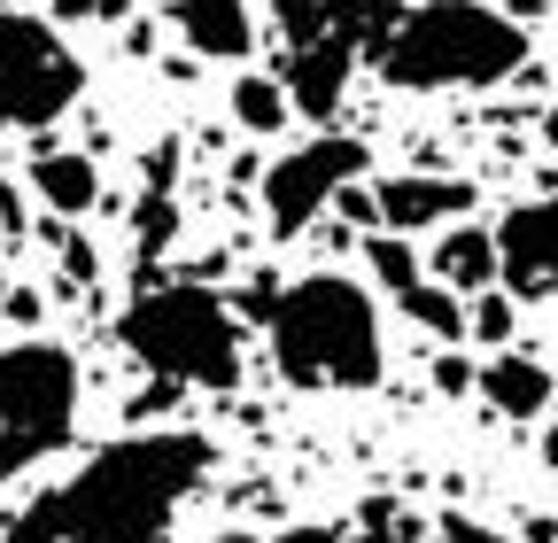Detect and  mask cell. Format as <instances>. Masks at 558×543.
I'll list each match as a JSON object with an SVG mask.
<instances>
[{"instance_id":"1","label":"cell","mask_w":558,"mask_h":543,"mask_svg":"<svg viewBox=\"0 0 558 543\" xmlns=\"http://www.w3.org/2000/svg\"><path fill=\"white\" fill-rule=\"evenodd\" d=\"M209 435L194 427H140L101 443L62 490H47L39 505H24L9 528V543H163L179 528V512L194 505V490L209 482Z\"/></svg>"},{"instance_id":"2","label":"cell","mask_w":558,"mask_h":543,"mask_svg":"<svg viewBox=\"0 0 558 543\" xmlns=\"http://www.w3.org/2000/svg\"><path fill=\"white\" fill-rule=\"evenodd\" d=\"M264 342H271L279 373L295 388H318V396H365L388 373L380 303H373V288L341 280V272H311L288 295H271Z\"/></svg>"},{"instance_id":"3","label":"cell","mask_w":558,"mask_h":543,"mask_svg":"<svg viewBox=\"0 0 558 543\" xmlns=\"http://www.w3.org/2000/svg\"><path fill=\"white\" fill-rule=\"evenodd\" d=\"M527 62L520 16L488 0H418L396 16V32L373 47V71L396 94H458V86H505Z\"/></svg>"},{"instance_id":"4","label":"cell","mask_w":558,"mask_h":543,"mask_svg":"<svg viewBox=\"0 0 558 543\" xmlns=\"http://www.w3.org/2000/svg\"><path fill=\"white\" fill-rule=\"evenodd\" d=\"M117 342L163 388H233L241 381V318L202 280H156L117 318Z\"/></svg>"},{"instance_id":"5","label":"cell","mask_w":558,"mask_h":543,"mask_svg":"<svg viewBox=\"0 0 558 543\" xmlns=\"http://www.w3.org/2000/svg\"><path fill=\"white\" fill-rule=\"evenodd\" d=\"M78 435V358L62 342H9L0 350V482L32 473Z\"/></svg>"},{"instance_id":"6","label":"cell","mask_w":558,"mask_h":543,"mask_svg":"<svg viewBox=\"0 0 558 543\" xmlns=\"http://www.w3.org/2000/svg\"><path fill=\"white\" fill-rule=\"evenodd\" d=\"M86 94V62L39 16H0V132H39Z\"/></svg>"},{"instance_id":"7","label":"cell","mask_w":558,"mask_h":543,"mask_svg":"<svg viewBox=\"0 0 558 543\" xmlns=\"http://www.w3.org/2000/svg\"><path fill=\"white\" fill-rule=\"evenodd\" d=\"M365 179V141H341V132H318V141L288 148L279 164H264V226L288 241V233H311L318 210L341 194V186H357Z\"/></svg>"},{"instance_id":"8","label":"cell","mask_w":558,"mask_h":543,"mask_svg":"<svg viewBox=\"0 0 558 543\" xmlns=\"http://www.w3.org/2000/svg\"><path fill=\"white\" fill-rule=\"evenodd\" d=\"M497 288L512 303H558V194L512 202L497 226Z\"/></svg>"},{"instance_id":"9","label":"cell","mask_w":558,"mask_h":543,"mask_svg":"<svg viewBox=\"0 0 558 543\" xmlns=\"http://www.w3.org/2000/svg\"><path fill=\"white\" fill-rule=\"evenodd\" d=\"M473 210V179H442V171H396L373 186V218L380 233H427V226H450Z\"/></svg>"},{"instance_id":"10","label":"cell","mask_w":558,"mask_h":543,"mask_svg":"<svg viewBox=\"0 0 558 543\" xmlns=\"http://www.w3.org/2000/svg\"><path fill=\"white\" fill-rule=\"evenodd\" d=\"M349 62H357V47H341V39L295 47L288 71H279V94H288V109H303V117L326 124V117L341 109V94H349Z\"/></svg>"},{"instance_id":"11","label":"cell","mask_w":558,"mask_h":543,"mask_svg":"<svg viewBox=\"0 0 558 543\" xmlns=\"http://www.w3.org/2000/svg\"><path fill=\"white\" fill-rule=\"evenodd\" d=\"M179 39L202 55V62H248L256 47V16H248V0H179Z\"/></svg>"},{"instance_id":"12","label":"cell","mask_w":558,"mask_h":543,"mask_svg":"<svg viewBox=\"0 0 558 543\" xmlns=\"http://www.w3.org/2000/svg\"><path fill=\"white\" fill-rule=\"evenodd\" d=\"M473 388L497 403L505 420H543V412H550V396H558L550 365H543V358H527V350H497V358L473 373Z\"/></svg>"},{"instance_id":"13","label":"cell","mask_w":558,"mask_h":543,"mask_svg":"<svg viewBox=\"0 0 558 543\" xmlns=\"http://www.w3.org/2000/svg\"><path fill=\"white\" fill-rule=\"evenodd\" d=\"M427 272H435V288H450L458 303L488 295V288H497V233H488V226H450L435 241Z\"/></svg>"},{"instance_id":"14","label":"cell","mask_w":558,"mask_h":543,"mask_svg":"<svg viewBox=\"0 0 558 543\" xmlns=\"http://www.w3.org/2000/svg\"><path fill=\"white\" fill-rule=\"evenodd\" d=\"M32 194L47 202L54 218H86L101 202V164L86 148H39L32 156Z\"/></svg>"},{"instance_id":"15","label":"cell","mask_w":558,"mask_h":543,"mask_svg":"<svg viewBox=\"0 0 558 543\" xmlns=\"http://www.w3.org/2000/svg\"><path fill=\"white\" fill-rule=\"evenodd\" d=\"M403 16V0H318V39H341V47H357L373 55Z\"/></svg>"},{"instance_id":"16","label":"cell","mask_w":558,"mask_h":543,"mask_svg":"<svg viewBox=\"0 0 558 543\" xmlns=\"http://www.w3.org/2000/svg\"><path fill=\"white\" fill-rule=\"evenodd\" d=\"M226 109H233V124H241V132H256V141H271V132H288V94H279V79H264V71L233 79Z\"/></svg>"},{"instance_id":"17","label":"cell","mask_w":558,"mask_h":543,"mask_svg":"<svg viewBox=\"0 0 558 543\" xmlns=\"http://www.w3.org/2000/svg\"><path fill=\"white\" fill-rule=\"evenodd\" d=\"M396 303H403V318H411V326H427L435 342H465V303H458L450 288H435V280H418V288H403Z\"/></svg>"},{"instance_id":"18","label":"cell","mask_w":558,"mask_h":543,"mask_svg":"<svg viewBox=\"0 0 558 543\" xmlns=\"http://www.w3.org/2000/svg\"><path fill=\"white\" fill-rule=\"evenodd\" d=\"M365 264H373V280H380L388 295H403V288L427 280V264L411 256V241H403V233H373V241H365Z\"/></svg>"},{"instance_id":"19","label":"cell","mask_w":558,"mask_h":543,"mask_svg":"<svg viewBox=\"0 0 558 543\" xmlns=\"http://www.w3.org/2000/svg\"><path fill=\"white\" fill-rule=\"evenodd\" d=\"M512 326H520V303H512L505 288H488V295L465 303V334H473V342H488V350H505Z\"/></svg>"},{"instance_id":"20","label":"cell","mask_w":558,"mask_h":543,"mask_svg":"<svg viewBox=\"0 0 558 543\" xmlns=\"http://www.w3.org/2000/svg\"><path fill=\"white\" fill-rule=\"evenodd\" d=\"M171 233H179V202H171V194H140V218H132V241H140V256L171 249Z\"/></svg>"},{"instance_id":"21","label":"cell","mask_w":558,"mask_h":543,"mask_svg":"<svg viewBox=\"0 0 558 543\" xmlns=\"http://www.w3.org/2000/svg\"><path fill=\"white\" fill-rule=\"evenodd\" d=\"M148 194H171V179H179V141H163V148H148Z\"/></svg>"},{"instance_id":"22","label":"cell","mask_w":558,"mask_h":543,"mask_svg":"<svg viewBox=\"0 0 558 543\" xmlns=\"http://www.w3.org/2000/svg\"><path fill=\"white\" fill-rule=\"evenodd\" d=\"M435 381H442V396H465V388H473V365H465V358L450 350V358L435 365Z\"/></svg>"},{"instance_id":"23","label":"cell","mask_w":558,"mask_h":543,"mask_svg":"<svg viewBox=\"0 0 558 543\" xmlns=\"http://www.w3.org/2000/svg\"><path fill=\"white\" fill-rule=\"evenodd\" d=\"M0 311H9L16 326H39V295H32V288H16V295H9V303H0Z\"/></svg>"},{"instance_id":"24","label":"cell","mask_w":558,"mask_h":543,"mask_svg":"<svg viewBox=\"0 0 558 543\" xmlns=\"http://www.w3.org/2000/svg\"><path fill=\"white\" fill-rule=\"evenodd\" d=\"M54 16H94V0H47Z\"/></svg>"},{"instance_id":"25","label":"cell","mask_w":558,"mask_h":543,"mask_svg":"<svg viewBox=\"0 0 558 543\" xmlns=\"http://www.w3.org/2000/svg\"><path fill=\"white\" fill-rule=\"evenodd\" d=\"M543 466L558 473V427H543Z\"/></svg>"},{"instance_id":"26","label":"cell","mask_w":558,"mask_h":543,"mask_svg":"<svg viewBox=\"0 0 558 543\" xmlns=\"http://www.w3.org/2000/svg\"><path fill=\"white\" fill-rule=\"evenodd\" d=\"M543 141H550V148H558V109H550V117H543Z\"/></svg>"},{"instance_id":"27","label":"cell","mask_w":558,"mask_h":543,"mask_svg":"<svg viewBox=\"0 0 558 543\" xmlns=\"http://www.w3.org/2000/svg\"><path fill=\"white\" fill-rule=\"evenodd\" d=\"M0 543H9V535H0Z\"/></svg>"}]
</instances>
